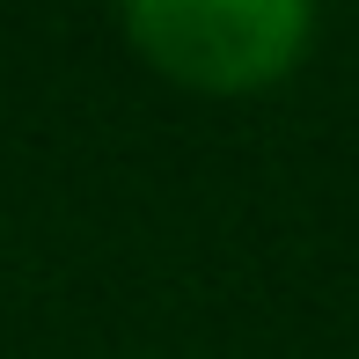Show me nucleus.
<instances>
[{"instance_id": "nucleus-1", "label": "nucleus", "mask_w": 359, "mask_h": 359, "mask_svg": "<svg viewBox=\"0 0 359 359\" xmlns=\"http://www.w3.org/2000/svg\"><path fill=\"white\" fill-rule=\"evenodd\" d=\"M140 67L191 95H264L308 59V0H133L118 15Z\"/></svg>"}]
</instances>
